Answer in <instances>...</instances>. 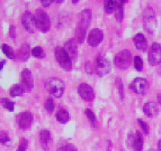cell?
Returning <instances> with one entry per match:
<instances>
[{
  "label": "cell",
  "mask_w": 161,
  "mask_h": 151,
  "mask_svg": "<svg viewBox=\"0 0 161 151\" xmlns=\"http://www.w3.org/2000/svg\"><path fill=\"white\" fill-rule=\"evenodd\" d=\"M92 23V10L90 9H83L78 17V25H77V29H75V39L78 42V44L83 43L86 38L87 30Z\"/></svg>",
  "instance_id": "obj_1"
},
{
  "label": "cell",
  "mask_w": 161,
  "mask_h": 151,
  "mask_svg": "<svg viewBox=\"0 0 161 151\" xmlns=\"http://www.w3.org/2000/svg\"><path fill=\"white\" fill-rule=\"evenodd\" d=\"M143 27L150 34H153L157 28L156 13L151 6H147L143 11Z\"/></svg>",
  "instance_id": "obj_2"
},
{
  "label": "cell",
  "mask_w": 161,
  "mask_h": 151,
  "mask_svg": "<svg viewBox=\"0 0 161 151\" xmlns=\"http://www.w3.org/2000/svg\"><path fill=\"white\" fill-rule=\"evenodd\" d=\"M134 61L133 59V56H132L131 52L129 49H124L118 52L117 54L114 57V64L115 66L119 69H127L131 66L132 62Z\"/></svg>",
  "instance_id": "obj_3"
},
{
  "label": "cell",
  "mask_w": 161,
  "mask_h": 151,
  "mask_svg": "<svg viewBox=\"0 0 161 151\" xmlns=\"http://www.w3.org/2000/svg\"><path fill=\"white\" fill-rule=\"evenodd\" d=\"M46 90L48 91V93H51L54 98H61L64 93L65 85L63 83V81H61L60 78L57 77H52L46 82Z\"/></svg>",
  "instance_id": "obj_4"
},
{
  "label": "cell",
  "mask_w": 161,
  "mask_h": 151,
  "mask_svg": "<svg viewBox=\"0 0 161 151\" xmlns=\"http://www.w3.org/2000/svg\"><path fill=\"white\" fill-rule=\"evenodd\" d=\"M35 21H36V27L37 29L42 33H47L51 28V20L48 15L42 9H36L34 13Z\"/></svg>",
  "instance_id": "obj_5"
},
{
  "label": "cell",
  "mask_w": 161,
  "mask_h": 151,
  "mask_svg": "<svg viewBox=\"0 0 161 151\" xmlns=\"http://www.w3.org/2000/svg\"><path fill=\"white\" fill-rule=\"evenodd\" d=\"M55 58H57L59 65L64 69V71H71L72 69V59L69 56V54L65 52L64 47H57L55 48Z\"/></svg>",
  "instance_id": "obj_6"
},
{
  "label": "cell",
  "mask_w": 161,
  "mask_h": 151,
  "mask_svg": "<svg viewBox=\"0 0 161 151\" xmlns=\"http://www.w3.org/2000/svg\"><path fill=\"white\" fill-rule=\"evenodd\" d=\"M110 69H112V64L107 58H105L103 56H98L95 62V71L97 75L104 76V75L109 74Z\"/></svg>",
  "instance_id": "obj_7"
},
{
  "label": "cell",
  "mask_w": 161,
  "mask_h": 151,
  "mask_svg": "<svg viewBox=\"0 0 161 151\" xmlns=\"http://www.w3.org/2000/svg\"><path fill=\"white\" fill-rule=\"evenodd\" d=\"M149 82L145 78H142V77H136L133 80V82L131 83L130 88L131 90H133V92H135L136 94H140V95H144L145 93L148 92L149 90Z\"/></svg>",
  "instance_id": "obj_8"
},
{
  "label": "cell",
  "mask_w": 161,
  "mask_h": 151,
  "mask_svg": "<svg viewBox=\"0 0 161 151\" xmlns=\"http://www.w3.org/2000/svg\"><path fill=\"white\" fill-rule=\"evenodd\" d=\"M148 62L152 66H156L161 63V45L159 43H153L151 45Z\"/></svg>",
  "instance_id": "obj_9"
},
{
  "label": "cell",
  "mask_w": 161,
  "mask_h": 151,
  "mask_svg": "<svg viewBox=\"0 0 161 151\" xmlns=\"http://www.w3.org/2000/svg\"><path fill=\"white\" fill-rule=\"evenodd\" d=\"M20 21H22L23 27H24L28 33H34L35 29H37L34 15H33L32 13H30V11H25V13H23Z\"/></svg>",
  "instance_id": "obj_10"
},
{
  "label": "cell",
  "mask_w": 161,
  "mask_h": 151,
  "mask_svg": "<svg viewBox=\"0 0 161 151\" xmlns=\"http://www.w3.org/2000/svg\"><path fill=\"white\" fill-rule=\"evenodd\" d=\"M78 93L80 98L82 100L87 101V102H92L95 98V92L90 85L86 84V83H81L78 86Z\"/></svg>",
  "instance_id": "obj_11"
},
{
  "label": "cell",
  "mask_w": 161,
  "mask_h": 151,
  "mask_svg": "<svg viewBox=\"0 0 161 151\" xmlns=\"http://www.w3.org/2000/svg\"><path fill=\"white\" fill-rule=\"evenodd\" d=\"M17 123H18V127L22 130H28L32 127V123H33L32 113L31 112H22L20 114H18Z\"/></svg>",
  "instance_id": "obj_12"
},
{
  "label": "cell",
  "mask_w": 161,
  "mask_h": 151,
  "mask_svg": "<svg viewBox=\"0 0 161 151\" xmlns=\"http://www.w3.org/2000/svg\"><path fill=\"white\" fill-rule=\"evenodd\" d=\"M103 38H104V34L100 29L98 28H95L89 32L88 37H87V42H88L89 46L92 47H96L103 42Z\"/></svg>",
  "instance_id": "obj_13"
},
{
  "label": "cell",
  "mask_w": 161,
  "mask_h": 151,
  "mask_svg": "<svg viewBox=\"0 0 161 151\" xmlns=\"http://www.w3.org/2000/svg\"><path fill=\"white\" fill-rule=\"evenodd\" d=\"M22 86L26 92H31L34 88V80L30 69L25 68L22 71Z\"/></svg>",
  "instance_id": "obj_14"
},
{
  "label": "cell",
  "mask_w": 161,
  "mask_h": 151,
  "mask_svg": "<svg viewBox=\"0 0 161 151\" xmlns=\"http://www.w3.org/2000/svg\"><path fill=\"white\" fill-rule=\"evenodd\" d=\"M125 3H127L126 0H106L104 3V10L109 15L112 13H115L118 8L123 7Z\"/></svg>",
  "instance_id": "obj_15"
},
{
  "label": "cell",
  "mask_w": 161,
  "mask_h": 151,
  "mask_svg": "<svg viewBox=\"0 0 161 151\" xmlns=\"http://www.w3.org/2000/svg\"><path fill=\"white\" fill-rule=\"evenodd\" d=\"M64 49L69 56L71 57L72 62L77 61V57H78V42L73 38V39L68 40L64 44Z\"/></svg>",
  "instance_id": "obj_16"
},
{
  "label": "cell",
  "mask_w": 161,
  "mask_h": 151,
  "mask_svg": "<svg viewBox=\"0 0 161 151\" xmlns=\"http://www.w3.org/2000/svg\"><path fill=\"white\" fill-rule=\"evenodd\" d=\"M143 112L147 117L149 118H156L157 115L160 112V109H159L158 104L156 102H148L143 105Z\"/></svg>",
  "instance_id": "obj_17"
},
{
  "label": "cell",
  "mask_w": 161,
  "mask_h": 151,
  "mask_svg": "<svg viewBox=\"0 0 161 151\" xmlns=\"http://www.w3.org/2000/svg\"><path fill=\"white\" fill-rule=\"evenodd\" d=\"M133 42H134V45L136 47L137 50L140 52H145L147 48H148V42H147V38L144 37V35L139 33L134 36L133 38Z\"/></svg>",
  "instance_id": "obj_18"
},
{
  "label": "cell",
  "mask_w": 161,
  "mask_h": 151,
  "mask_svg": "<svg viewBox=\"0 0 161 151\" xmlns=\"http://www.w3.org/2000/svg\"><path fill=\"white\" fill-rule=\"evenodd\" d=\"M31 54H32V49H31L30 45L28 44H23L20 46V48L18 49V52L16 53V58L18 61L25 62L30 58Z\"/></svg>",
  "instance_id": "obj_19"
},
{
  "label": "cell",
  "mask_w": 161,
  "mask_h": 151,
  "mask_svg": "<svg viewBox=\"0 0 161 151\" xmlns=\"http://www.w3.org/2000/svg\"><path fill=\"white\" fill-rule=\"evenodd\" d=\"M38 138H40V142H41V146L43 147L44 149H46L48 147V144L51 143V133L50 131L47 130H41L40 131V134H38Z\"/></svg>",
  "instance_id": "obj_20"
},
{
  "label": "cell",
  "mask_w": 161,
  "mask_h": 151,
  "mask_svg": "<svg viewBox=\"0 0 161 151\" xmlns=\"http://www.w3.org/2000/svg\"><path fill=\"white\" fill-rule=\"evenodd\" d=\"M55 118H57L58 122H60V123H62V124H64V123L69 122L70 114H69V112H68L67 110L60 109L59 111L57 112V114H55Z\"/></svg>",
  "instance_id": "obj_21"
},
{
  "label": "cell",
  "mask_w": 161,
  "mask_h": 151,
  "mask_svg": "<svg viewBox=\"0 0 161 151\" xmlns=\"http://www.w3.org/2000/svg\"><path fill=\"white\" fill-rule=\"evenodd\" d=\"M23 93H24V88H23L22 85H18V84L13 85L10 88V90H9V94H10V96H13V98L23 95Z\"/></svg>",
  "instance_id": "obj_22"
},
{
  "label": "cell",
  "mask_w": 161,
  "mask_h": 151,
  "mask_svg": "<svg viewBox=\"0 0 161 151\" xmlns=\"http://www.w3.org/2000/svg\"><path fill=\"white\" fill-rule=\"evenodd\" d=\"M136 137H135V142H134V151H142L143 148V138H142V133L140 131H136Z\"/></svg>",
  "instance_id": "obj_23"
},
{
  "label": "cell",
  "mask_w": 161,
  "mask_h": 151,
  "mask_svg": "<svg viewBox=\"0 0 161 151\" xmlns=\"http://www.w3.org/2000/svg\"><path fill=\"white\" fill-rule=\"evenodd\" d=\"M1 50H3V53L5 54L9 59H14L15 57H16V54L14 53L13 48H11L9 45H7V44H3V46H1Z\"/></svg>",
  "instance_id": "obj_24"
},
{
  "label": "cell",
  "mask_w": 161,
  "mask_h": 151,
  "mask_svg": "<svg viewBox=\"0 0 161 151\" xmlns=\"http://www.w3.org/2000/svg\"><path fill=\"white\" fill-rule=\"evenodd\" d=\"M32 55L36 58H44L45 56V52L43 50V48L41 46H35L34 48H32Z\"/></svg>",
  "instance_id": "obj_25"
},
{
  "label": "cell",
  "mask_w": 161,
  "mask_h": 151,
  "mask_svg": "<svg viewBox=\"0 0 161 151\" xmlns=\"http://www.w3.org/2000/svg\"><path fill=\"white\" fill-rule=\"evenodd\" d=\"M0 142L3 146H6V147H9L10 144V139L8 137V133L6 132V131H1L0 132Z\"/></svg>",
  "instance_id": "obj_26"
},
{
  "label": "cell",
  "mask_w": 161,
  "mask_h": 151,
  "mask_svg": "<svg viewBox=\"0 0 161 151\" xmlns=\"http://www.w3.org/2000/svg\"><path fill=\"white\" fill-rule=\"evenodd\" d=\"M115 85L118 90V93H119L121 100H124V88H123V83H122L121 77H116L115 78Z\"/></svg>",
  "instance_id": "obj_27"
},
{
  "label": "cell",
  "mask_w": 161,
  "mask_h": 151,
  "mask_svg": "<svg viewBox=\"0 0 161 151\" xmlns=\"http://www.w3.org/2000/svg\"><path fill=\"white\" fill-rule=\"evenodd\" d=\"M1 104H3V108H5L6 110H8L9 112L14 111L15 103H14L13 101H9V100H7V98H3V100H1Z\"/></svg>",
  "instance_id": "obj_28"
},
{
  "label": "cell",
  "mask_w": 161,
  "mask_h": 151,
  "mask_svg": "<svg viewBox=\"0 0 161 151\" xmlns=\"http://www.w3.org/2000/svg\"><path fill=\"white\" fill-rule=\"evenodd\" d=\"M54 106L55 105H54V102L51 98H48L47 100L45 101V103H44V108H45V110L48 113H52V112L54 111Z\"/></svg>",
  "instance_id": "obj_29"
},
{
  "label": "cell",
  "mask_w": 161,
  "mask_h": 151,
  "mask_svg": "<svg viewBox=\"0 0 161 151\" xmlns=\"http://www.w3.org/2000/svg\"><path fill=\"white\" fill-rule=\"evenodd\" d=\"M133 65H134L136 71H142L143 68V61L140 56H135L134 61H133Z\"/></svg>",
  "instance_id": "obj_30"
},
{
  "label": "cell",
  "mask_w": 161,
  "mask_h": 151,
  "mask_svg": "<svg viewBox=\"0 0 161 151\" xmlns=\"http://www.w3.org/2000/svg\"><path fill=\"white\" fill-rule=\"evenodd\" d=\"M137 124L140 125V128L142 129V132L144 133V134H147L148 135L149 133H150V129H149V125L145 123L144 121H142L141 119H139L137 120Z\"/></svg>",
  "instance_id": "obj_31"
},
{
  "label": "cell",
  "mask_w": 161,
  "mask_h": 151,
  "mask_svg": "<svg viewBox=\"0 0 161 151\" xmlns=\"http://www.w3.org/2000/svg\"><path fill=\"white\" fill-rule=\"evenodd\" d=\"M85 114H86V117L88 118L89 121H90L92 124H94L95 122H96V115H95L94 112H92L90 109H86V110H85Z\"/></svg>",
  "instance_id": "obj_32"
},
{
  "label": "cell",
  "mask_w": 161,
  "mask_h": 151,
  "mask_svg": "<svg viewBox=\"0 0 161 151\" xmlns=\"http://www.w3.org/2000/svg\"><path fill=\"white\" fill-rule=\"evenodd\" d=\"M58 151H78V149L75 148L73 144L68 143V144H64V146L60 147V148L58 149Z\"/></svg>",
  "instance_id": "obj_33"
},
{
  "label": "cell",
  "mask_w": 161,
  "mask_h": 151,
  "mask_svg": "<svg viewBox=\"0 0 161 151\" xmlns=\"http://www.w3.org/2000/svg\"><path fill=\"white\" fill-rule=\"evenodd\" d=\"M27 146H28V141H27L26 139H22L18 144V149H17L16 151H26Z\"/></svg>",
  "instance_id": "obj_34"
},
{
  "label": "cell",
  "mask_w": 161,
  "mask_h": 151,
  "mask_svg": "<svg viewBox=\"0 0 161 151\" xmlns=\"http://www.w3.org/2000/svg\"><path fill=\"white\" fill-rule=\"evenodd\" d=\"M135 137H136V133H130L129 134V138H127V144H129L130 148H133V147H134Z\"/></svg>",
  "instance_id": "obj_35"
},
{
  "label": "cell",
  "mask_w": 161,
  "mask_h": 151,
  "mask_svg": "<svg viewBox=\"0 0 161 151\" xmlns=\"http://www.w3.org/2000/svg\"><path fill=\"white\" fill-rule=\"evenodd\" d=\"M123 17H124V10H123V7H121V8H118L115 11V18L117 21H122L123 20Z\"/></svg>",
  "instance_id": "obj_36"
},
{
  "label": "cell",
  "mask_w": 161,
  "mask_h": 151,
  "mask_svg": "<svg viewBox=\"0 0 161 151\" xmlns=\"http://www.w3.org/2000/svg\"><path fill=\"white\" fill-rule=\"evenodd\" d=\"M52 3H53V0H41V3L43 7H48V6H51Z\"/></svg>",
  "instance_id": "obj_37"
},
{
  "label": "cell",
  "mask_w": 161,
  "mask_h": 151,
  "mask_svg": "<svg viewBox=\"0 0 161 151\" xmlns=\"http://www.w3.org/2000/svg\"><path fill=\"white\" fill-rule=\"evenodd\" d=\"M85 69H86V73L87 74H92V65H90V63H86V65H85Z\"/></svg>",
  "instance_id": "obj_38"
},
{
  "label": "cell",
  "mask_w": 161,
  "mask_h": 151,
  "mask_svg": "<svg viewBox=\"0 0 161 151\" xmlns=\"http://www.w3.org/2000/svg\"><path fill=\"white\" fill-rule=\"evenodd\" d=\"M14 33H15V26H13V25H11V26H10V36H11V38H13V39H15V38H16V36L14 35Z\"/></svg>",
  "instance_id": "obj_39"
},
{
  "label": "cell",
  "mask_w": 161,
  "mask_h": 151,
  "mask_svg": "<svg viewBox=\"0 0 161 151\" xmlns=\"http://www.w3.org/2000/svg\"><path fill=\"white\" fill-rule=\"evenodd\" d=\"M5 63H6V62L3 61V59H1V62H0V71L3 68V65H5Z\"/></svg>",
  "instance_id": "obj_40"
},
{
  "label": "cell",
  "mask_w": 161,
  "mask_h": 151,
  "mask_svg": "<svg viewBox=\"0 0 161 151\" xmlns=\"http://www.w3.org/2000/svg\"><path fill=\"white\" fill-rule=\"evenodd\" d=\"M157 100H158L159 104L161 105V94H158V95H157Z\"/></svg>",
  "instance_id": "obj_41"
},
{
  "label": "cell",
  "mask_w": 161,
  "mask_h": 151,
  "mask_svg": "<svg viewBox=\"0 0 161 151\" xmlns=\"http://www.w3.org/2000/svg\"><path fill=\"white\" fill-rule=\"evenodd\" d=\"M158 151H161V139L158 141Z\"/></svg>",
  "instance_id": "obj_42"
},
{
  "label": "cell",
  "mask_w": 161,
  "mask_h": 151,
  "mask_svg": "<svg viewBox=\"0 0 161 151\" xmlns=\"http://www.w3.org/2000/svg\"><path fill=\"white\" fill-rule=\"evenodd\" d=\"M55 3H63V0H57Z\"/></svg>",
  "instance_id": "obj_43"
},
{
  "label": "cell",
  "mask_w": 161,
  "mask_h": 151,
  "mask_svg": "<svg viewBox=\"0 0 161 151\" xmlns=\"http://www.w3.org/2000/svg\"><path fill=\"white\" fill-rule=\"evenodd\" d=\"M149 151H158V150H149Z\"/></svg>",
  "instance_id": "obj_44"
}]
</instances>
